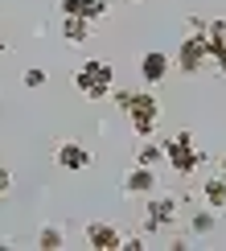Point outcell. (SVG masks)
Wrapping results in <instances>:
<instances>
[{
    "instance_id": "7a4b0ae2",
    "label": "cell",
    "mask_w": 226,
    "mask_h": 251,
    "mask_svg": "<svg viewBox=\"0 0 226 251\" xmlns=\"http://www.w3.org/2000/svg\"><path fill=\"white\" fill-rule=\"evenodd\" d=\"M74 87H78L90 103L107 99L111 87H115V66H111V62H103V58H87V62L74 70Z\"/></svg>"
},
{
    "instance_id": "ffe728a7",
    "label": "cell",
    "mask_w": 226,
    "mask_h": 251,
    "mask_svg": "<svg viewBox=\"0 0 226 251\" xmlns=\"http://www.w3.org/2000/svg\"><path fill=\"white\" fill-rule=\"evenodd\" d=\"M111 99H115V107L123 111V107H128V99H132V91H111Z\"/></svg>"
},
{
    "instance_id": "ba28073f",
    "label": "cell",
    "mask_w": 226,
    "mask_h": 251,
    "mask_svg": "<svg viewBox=\"0 0 226 251\" xmlns=\"http://www.w3.org/2000/svg\"><path fill=\"white\" fill-rule=\"evenodd\" d=\"M119 226L111 223H87V247L90 251H119Z\"/></svg>"
},
{
    "instance_id": "6da1fadb",
    "label": "cell",
    "mask_w": 226,
    "mask_h": 251,
    "mask_svg": "<svg viewBox=\"0 0 226 251\" xmlns=\"http://www.w3.org/2000/svg\"><path fill=\"white\" fill-rule=\"evenodd\" d=\"M160 152H164V165H169L177 177H193L205 165V152L198 149L193 132H177V136H164L160 140Z\"/></svg>"
},
{
    "instance_id": "8992f818",
    "label": "cell",
    "mask_w": 226,
    "mask_h": 251,
    "mask_svg": "<svg viewBox=\"0 0 226 251\" xmlns=\"http://www.w3.org/2000/svg\"><path fill=\"white\" fill-rule=\"evenodd\" d=\"M54 161H58V169L82 173V169H90V149H87V144H78V140H62L58 152H54Z\"/></svg>"
},
{
    "instance_id": "30bf717a",
    "label": "cell",
    "mask_w": 226,
    "mask_h": 251,
    "mask_svg": "<svg viewBox=\"0 0 226 251\" xmlns=\"http://www.w3.org/2000/svg\"><path fill=\"white\" fill-rule=\"evenodd\" d=\"M202 202L210 206L214 214L226 210V177H222V173H218V177H205V181H202Z\"/></svg>"
},
{
    "instance_id": "52a82bcc",
    "label": "cell",
    "mask_w": 226,
    "mask_h": 251,
    "mask_svg": "<svg viewBox=\"0 0 226 251\" xmlns=\"http://www.w3.org/2000/svg\"><path fill=\"white\" fill-rule=\"evenodd\" d=\"M123 194H128V198L157 194V169H148V165H132L128 177H123Z\"/></svg>"
},
{
    "instance_id": "ac0fdd59",
    "label": "cell",
    "mask_w": 226,
    "mask_h": 251,
    "mask_svg": "<svg viewBox=\"0 0 226 251\" xmlns=\"http://www.w3.org/2000/svg\"><path fill=\"white\" fill-rule=\"evenodd\" d=\"M58 8H62V17H78L82 13V0H58Z\"/></svg>"
},
{
    "instance_id": "603a6c76",
    "label": "cell",
    "mask_w": 226,
    "mask_h": 251,
    "mask_svg": "<svg viewBox=\"0 0 226 251\" xmlns=\"http://www.w3.org/2000/svg\"><path fill=\"white\" fill-rule=\"evenodd\" d=\"M8 54V41H4V33H0V58H4Z\"/></svg>"
},
{
    "instance_id": "7c38bea8",
    "label": "cell",
    "mask_w": 226,
    "mask_h": 251,
    "mask_svg": "<svg viewBox=\"0 0 226 251\" xmlns=\"http://www.w3.org/2000/svg\"><path fill=\"white\" fill-rule=\"evenodd\" d=\"M136 165H148V169H157V165H164L160 140H152V136H144V140H140V149H136Z\"/></svg>"
},
{
    "instance_id": "cb8c5ba5",
    "label": "cell",
    "mask_w": 226,
    "mask_h": 251,
    "mask_svg": "<svg viewBox=\"0 0 226 251\" xmlns=\"http://www.w3.org/2000/svg\"><path fill=\"white\" fill-rule=\"evenodd\" d=\"M218 169H222V177H226V156H222V165H218Z\"/></svg>"
},
{
    "instance_id": "4fadbf2b",
    "label": "cell",
    "mask_w": 226,
    "mask_h": 251,
    "mask_svg": "<svg viewBox=\"0 0 226 251\" xmlns=\"http://www.w3.org/2000/svg\"><path fill=\"white\" fill-rule=\"evenodd\" d=\"M37 247H41V251H62V247H66L62 226H41V231H37Z\"/></svg>"
},
{
    "instance_id": "3957f363",
    "label": "cell",
    "mask_w": 226,
    "mask_h": 251,
    "mask_svg": "<svg viewBox=\"0 0 226 251\" xmlns=\"http://www.w3.org/2000/svg\"><path fill=\"white\" fill-rule=\"evenodd\" d=\"M123 116L132 120V132H136V140L144 136H157V124H160V103L152 91H132L128 107H123Z\"/></svg>"
},
{
    "instance_id": "7402d4cb",
    "label": "cell",
    "mask_w": 226,
    "mask_h": 251,
    "mask_svg": "<svg viewBox=\"0 0 226 251\" xmlns=\"http://www.w3.org/2000/svg\"><path fill=\"white\" fill-rule=\"evenodd\" d=\"M189 33H205V21L202 17H189Z\"/></svg>"
},
{
    "instance_id": "e0dca14e",
    "label": "cell",
    "mask_w": 226,
    "mask_h": 251,
    "mask_svg": "<svg viewBox=\"0 0 226 251\" xmlns=\"http://www.w3.org/2000/svg\"><path fill=\"white\" fill-rule=\"evenodd\" d=\"M148 243H144V235H123L119 239V251H144Z\"/></svg>"
},
{
    "instance_id": "2e32d148",
    "label": "cell",
    "mask_w": 226,
    "mask_h": 251,
    "mask_svg": "<svg viewBox=\"0 0 226 251\" xmlns=\"http://www.w3.org/2000/svg\"><path fill=\"white\" fill-rule=\"evenodd\" d=\"M45 78H49L45 70H41V66H33V70H25V78H21V82H25L29 91H37V87H45Z\"/></svg>"
},
{
    "instance_id": "8fae6325",
    "label": "cell",
    "mask_w": 226,
    "mask_h": 251,
    "mask_svg": "<svg viewBox=\"0 0 226 251\" xmlns=\"http://www.w3.org/2000/svg\"><path fill=\"white\" fill-rule=\"evenodd\" d=\"M62 37H66L70 46L90 41V21H87V17H62Z\"/></svg>"
},
{
    "instance_id": "44dd1931",
    "label": "cell",
    "mask_w": 226,
    "mask_h": 251,
    "mask_svg": "<svg viewBox=\"0 0 226 251\" xmlns=\"http://www.w3.org/2000/svg\"><path fill=\"white\" fill-rule=\"evenodd\" d=\"M214 62H218V75H222V78H226V46H222V50H218V54H214Z\"/></svg>"
},
{
    "instance_id": "9a60e30c",
    "label": "cell",
    "mask_w": 226,
    "mask_h": 251,
    "mask_svg": "<svg viewBox=\"0 0 226 251\" xmlns=\"http://www.w3.org/2000/svg\"><path fill=\"white\" fill-rule=\"evenodd\" d=\"M107 13H111L107 0H82V13H78V17H87L90 25H95V21H107Z\"/></svg>"
},
{
    "instance_id": "d6986e66",
    "label": "cell",
    "mask_w": 226,
    "mask_h": 251,
    "mask_svg": "<svg viewBox=\"0 0 226 251\" xmlns=\"http://www.w3.org/2000/svg\"><path fill=\"white\" fill-rule=\"evenodd\" d=\"M8 190H13V173L0 165V198H8Z\"/></svg>"
},
{
    "instance_id": "9c48e42d",
    "label": "cell",
    "mask_w": 226,
    "mask_h": 251,
    "mask_svg": "<svg viewBox=\"0 0 226 251\" xmlns=\"http://www.w3.org/2000/svg\"><path fill=\"white\" fill-rule=\"evenodd\" d=\"M169 66H173V58H169V54H160V50H148V54L140 58V78L148 82V87H157V82L169 78Z\"/></svg>"
},
{
    "instance_id": "277c9868",
    "label": "cell",
    "mask_w": 226,
    "mask_h": 251,
    "mask_svg": "<svg viewBox=\"0 0 226 251\" xmlns=\"http://www.w3.org/2000/svg\"><path fill=\"white\" fill-rule=\"evenodd\" d=\"M210 62V50H205V33H189L177 46V54H173V66L181 70V75H202V66Z\"/></svg>"
},
{
    "instance_id": "5bb4252c",
    "label": "cell",
    "mask_w": 226,
    "mask_h": 251,
    "mask_svg": "<svg viewBox=\"0 0 226 251\" xmlns=\"http://www.w3.org/2000/svg\"><path fill=\"white\" fill-rule=\"evenodd\" d=\"M214 226H218V218H214L210 206H205V210H193V218H189V231L193 235H210Z\"/></svg>"
},
{
    "instance_id": "5b68a950",
    "label": "cell",
    "mask_w": 226,
    "mask_h": 251,
    "mask_svg": "<svg viewBox=\"0 0 226 251\" xmlns=\"http://www.w3.org/2000/svg\"><path fill=\"white\" fill-rule=\"evenodd\" d=\"M173 218H177V198L148 194V202H144V231H164V226H173Z\"/></svg>"
}]
</instances>
